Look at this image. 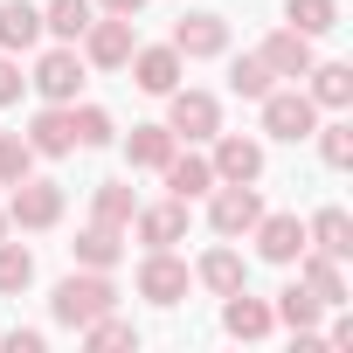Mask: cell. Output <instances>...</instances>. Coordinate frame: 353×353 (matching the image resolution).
I'll return each instance as SVG.
<instances>
[{"mask_svg":"<svg viewBox=\"0 0 353 353\" xmlns=\"http://www.w3.org/2000/svg\"><path fill=\"white\" fill-rule=\"evenodd\" d=\"M312 132H319V159H325V166H353V125H346V118L312 125Z\"/></svg>","mask_w":353,"mask_h":353,"instance_id":"obj_33","label":"cell"},{"mask_svg":"<svg viewBox=\"0 0 353 353\" xmlns=\"http://www.w3.org/2000/svg\"><path fill=\"white\" fill-rule=\"evenodd\" d=\"M28 145H35L42 159H63V152H77V125H70V104H42V111H35V125H28Z\"/></svg>","mask_w":353,"mask_h":353,"instance_id":"obj_17","label":"cell"},{"mask_svg":"<svg viewBox=\"0 0 353 353\" xmlns=\"http://www.w3.org/2000/svg\"><path fill=\"white\" fill-rule=\"evenodd\" d=\"M90 8H97V14H139L145 0H90Z\"/></svg>","mask_w":353,"mask_h":353,"instance_id":"obj_37","label":"cell"},{"mask_svg":"<svg viewBox=\"0 0 353 353\" xmlns=\"http://www.w3.org/2000/svg\"><path fill=\"white\" fill-rule=\"evenodd\" d=\"M70 125H77V145H111L118 139V125H111L104 104H70Z\"/></svg>","mask_w":353,"mask_h":353,"instance_id":"obj_31","label":"cell"},{"mask_svg":"<svg viewBox=\"0 0 353 353\" xmlns=\"http://www.w3.org/2000/svg\"><path fill=\"white\" fill-rule=\"evenodd\" d=\"M305 250L346 263V256H353V215H346V208H319V215L305 222Z\"/></svg>","mask_w":353,"mask_h":353,"instance_id":"obj_15","label":"cell"},{"mask_svg":"<svg viewBox=\"0 0 353 353\" xmlns=\"http://www.w3.org/2000/svg\"><path fill=\"white\" fill-rule=\"evenodd\" d=\"M0 236H8V208H0Z\"/></svg>","mask_w":353,"mask_h":353,"instance_id":"obj_38","label":"cell"},{"mask_svg":"<svg viewBox=\"0 0 353 353\" xmlns=\"http://www.w3.org/2000/svg\"><path fill=\"white\" fill-rule=\"evenodd\" d=\"M83 339H90V346H139V332H132L125 319H111V312H104V319H90V325H83Z\"/></svg>","mask_w":353,"mask_h":353,"instance_id":"obj_34","label":"cell"},{"mask_svg":"<svg viewBox=\"0 0 353 353\" xmlns=\"http://www.w3.org/2000/svg\"><path fill=\"white\" fill-rule=\"evenodd\" d=\"M28 284H35V250L0 236V291H8V298H21Z\"/></svg>","mask_w":353,"mask_h":353,"instance_id":"obj_29","label":"cell"},{"mask_svg":"<svg viewBox=\"0 0 353 353\" xmlns=\"http://www.w3.org/2000/svg\"><path fill=\"white\" fill-rule=\"evenodd\" d=\"M298 284H305L325 312H339V305H346V277H339V263H332V256H319V250H305V256H298Z\"/></svg>","mask_w":353,"mask_h":353,"instance_id":"obj_19","label":"cell"},{"mask_svg":"<svg viewBox=\"0 0 353 353\" xmlns=\"http://www.w3.org/2000/svg\"><path fill=\"white\" fill-rule=\"evenodd\" d=\"M194 284H208L215 298H229V291H243V284H250V263H243L236 250H208V256L194 263Z\"/></svg>","mask_w":353,"mask_h":353,"instance_id":"obj_22","label":"cell"},{"mask_svg":"<svg viewBox=\"0 0 353 353\" xmlns=\"http://www.w3.org/2000/svg\"><path fill=\"white\" fill-rule=\"evenodd\" d=\"M28 83L42 90V104H77V90H83V56H77V42H56V49L35 63Z\"/></svg>","mask_w":353,"mask_h":353,"instance_id":"obj_5","label":"cell"},{"mask_svg":"<svg viewBox=\"0 0 353 353\" xmlns=\"http://www.w3.org/2000/svg\"><path fill=\"white\" fill-rule=\"evenodd\" d=\"M173 145H181V139H173L166 125H132V139H125V159H132V166H145V173H159V166L173 159Z\"/></svg>","mask_w":353,"mask_h":353,"instance_id":"obj_24","label":"cell"},{"mask_svg":"<svg viewBox=\"0 0 353 353\" xmlns=\"http://www.w3.org/2000/svg\"><path fill=\"white\" fill-rule=\"evenodd\" d=\"M8 353H42V332H35V325H14V332H8Z\"/></svg>","mask_w":353,"mask_h":353,"instance_id":"obj_36","label":"cell"},{"mask_svg":"<svg viewBox=\"0 0 353 353\" xmlns=\"http://www.w3.org/2000/svg\"><path fill=\"white\" fill-rule=\"evenodd\" d=\"M173 49H181L188 63L229 56V21L222 14H181V21H173Z\"/></svg>","mask_w":353,"mask_h":353,"instance_id":"obj_10","label":"cell"},{"mask_svg":"<svg viewBox=\"0 0 353 353\" xmlns=\"http://www.w3.org/2000/svg\"><path fill=\"white\" fill-rule=\"evenodd\" d=\"M188 284H194V270L173 256V250H145V263H139V298L145 305H181Z\"/></svg>","mask_w":353,"mask_h":353,"instance_id":"obj_7","label":"cell"},{"mask_svg":"<svg viewBox=\"0 0 353 353\" xmlns=\"http://www.w3.org/2000/svg\"><path fill=\"white\" fill-rule=\"evenodd\" d=\"M270 83H277V77H270V63H263V56H236V63H229V90H236V97H250V104H256Z\"/></svg>","mask_w":353,"mask_h":353,"instance_id":"obj_30","label":"cell"},{"mask_svg":"<svg viewBox=\"0 0 353 353\" xmlns=\"http://www.w3.org/2000/svg\"><path fill=\"white\" fill-rule=\"evenodd\" d=\"M256 56L270 63V77H305V70L319 63V56H312V35H298V28H277Z\"/></svg>","mask_w":353,"mask_h":353,"instance_id":"obj_18","label":"cell"},{"mask_svg":"<svg viewBox=\"0 0 353 353\" xmlns=\"http://www.w3.org/2000/svg\"><path fill=\"white\" fill-rule=\"evenodd\" d=\"M284 21L298 35H332L339 28V0H284Z\"/></svg>","mask_w":353,"mask_h":353,"instance_id":"obj_28","label":"cell"},{"mask_svg":"<svg viewBox=\"0 0 353 353\" xmlns=\"http://www.w3.org/2000/svg\"><path fill=\"white\" fill-rule=\"evenodd\" d=\"M256 104H263V132H270V139H284V145L312 139V125H319V104H312L305 90H277V83H270Z\"/></svg>","mask_w":353,"mask_h":353,"instance_id":"obj_3","label":"cell"},{"mask_svg":"<svg viewBox=\"0 0 353 353\" xmlns=\"http://www.w3.org/2000/svg\"><path fill=\"white\" fill-rule=\"evenodd\" d=\"M305 77H312L305 97H312L319 111H346V104H353V70H346V63H312Z\"/></svg>","mask_w":353,"mask_h":353,"instance_id":"obj_21","label":"cell"},{"mask_svg":"<svg viewBox=\"0 0 353 353\" xmlns=\"http://www.w3.org/2000/svg\"><path fill=\"white\" fill-rule=\"evenodd\" d=\"M215 181H263V145L243 132H215Z\"/></svg>","mask_w":353,"mask_h":353,"instance_id":"obj_12","label":"cell"},{"mask_svg":"<svg viewBox=\"0 0 353 353\" xmlns=\"http://www.w3.org/2000/svg\"><path fill=\"white\" fill-rule=\"evenodd\" d=\"M118 305V284L104 277V270H70L63 284H56V298H49V312H56V325H90V319H104Z\"/></svg>","mask_w":353,"mask_h":353,"instance_id":"obj_1","label":"cell"},{"mask_svg":"<svg viewBox=\"0 0 353 353\" xmlns=\"http://www.w3.org/2000/svg\"><path fill=\"white\" fill-rule=\"evenodd\" d=\"M90 21H97L90 0H49V8H42V35H56V42H77Z\"/></svg>","mask_w":353,"mask_h":353,"instance_id":"obj_26","label":"cell"},{"mask_svg":"<svg viewBox=\"0 0 353 353\" xmlns=\"http://www.w3.org/2000/svg\"><path fill=\"white\" fill-rule=\"evenodd\" d=\"M90 208H97V222H111V229H132V215H139V194H132V181H97Z\"/></svg>","mask_w":353,"mask_h":353,"instance_id":"obj_27","label":"cell"},{"mask_svg":"<svg viewBox=\"0 0 353 353\" xmlns=\"http://www.w3.org/2000/svg\"><path fill=\"white\" fill-rule=\"evenodd\" d=\"M28 166H35V145H28V132H0V181H28Z\"/></svg>","mask_w":353,"mask_h":353,"instance_id":"obj_32","label":"cell"},{"mask_svg":"<svg viewBox=\"0 0 353 353\" xmlns=\"http://www.w3.org/2000/svg\"><path fill=\"white\" fill-rule=\"evenodd\" d=\"M70 250H77V263H83V270H111V263L125 256V236H118L111 222H90V229H83Z\"/></svg>","mask_w":353,"mask_h":353,"instance_id":"obj_25","label":"cell"},{"mask_svg":"<svg viewBox=\"0 0 353 353\" xmlns=\"http://www.w3.org/2000/svg\"><path fill=\"white\" fill-rule=\"evenodd\" d=\"M132 229H139V243H145V250H173V243L188 236V201H173V194H166V201L139 208V215H132Z\"/></svg>","mask_w":353,"mask_h":353,"instance_id":"obj_13","label":"cell"},{"mask_svg":"<svg viewBox=\"0 0 353 353\" xmlns=\"http://www.w3.org/2000/svg\"><path fill=\"white\" fill-rule=\"evenodd\" d=\"M250 236H256V256L263 263H298L305 256V222L298 215H256Z\"/></svg>","mask_w":353,"mask_h":353,"instance_id":"obj_11","label":"cell"},{"mask_svg":"<svg viewBox=\"0 0 353 353\" xmlns=\"http://www.w3.org/2000/svg\"><path fill=\"white\" fill-rule=\"evenodd\" d=\"M166 132L173 139H215L222 132V104L208 90H166Z\"/></svg>","mask_w":353,"mask_h":353,"instance_id":"obj_6","label":"cell"},{"mask_svg":"<svg viewBox=\"0 0 353 353\" xmlns=\"http://www.w3.org/2000/svg\"><path fill=\"white\" fill-rule=\"evenodd\" d=\"M21 90H28V77H21V63H14V56H0V104H14Z\"/></svg>","mask_w":353,"mask_h":353,"instance_id":"obj_35","label":"cell"},{"mask_svg":"<svg viewBox=\"0 0 353 353\" xmlns=\"http://www.w3.org/2000/svg\"><path fill=\"white\" fill-rule=\"evenodd\" d=\"M208 194H215V201H208V229H215V236H250V229H256V215H263L256 181H215Z\"/></svg>","mask_w":353,"mask_h":353,"instance_id":"obj_4","label":"cell"},{"mask_svg":"<svg viewBox=\"0 0 353 353\" xmlns=\"http://www.w3.org/2000/svg\"><path fill=\"white\" fill-rule=\"evenodd\" d=\"M42 42V8H28V0H0V49L21 56Z\"/></svg>","mask_w":353,"mask_h":353,"instance_id":"obj_20","label":"cell"},{"mask_svg":"<svg viewBox=\"0 0 353 353\" xmlns=\"http://www.w3.org/2000/svg\"><path fill=\"white\" fill-rule=\"evenodd\" d=\"M159 173H166V194H173V201H201V194L215 188V166H208L201 152H181V145H173V159H166Z\"/></svg>","mask_w":353,"mask_h":353,"instance_id":"obj_16","label":"cell"},{"mask_svg":"<svg viewBox=\"0 0 353 353\" xmlns=\"http://www.w3.org/2000/svg\"><path fill=\"white\" fill-rule=\"evenodd\" d=\"M270 312H277V325H291L298 339H312V332H319V312H325V305H319V298H312V291H305V284L291 277V284L277 291V305H270Z\"/></svg>","mask_w":353,"mask_h":353,"instance_id":"obj_23","label":"cell"},{"mask_svg":"<svg viewBox=\"0 0 353 353\" xmlns=\"http://www.w3.org/2000/svg\"><path fill=\"white\" fill-rule=\"evenodd\" d=\"M222 332H229V339H270V332H277V312H270L263 298H250V291H229V298H222Z\"/></svg>","mask_w":353,"mask_h":353,"instance_id":"obj_14","label":"cell"},{"mask_svg":"<svg viewBox=\"0 0 353 353\" xmlns=\"http://www.w3.org/2000/svg\"><path fill=\"white\" fill-rule=\"evenodd\" d=\"M125 70H132V83H139L145 97H166V90H181L188 56L173 49V42H166V49H132V63H125Z\"/></svg>","mask_w":353,"mask_h":353,"instance_id":"obj_9","label":"cell"},{"mask_svg":"<svg viewBox=\"0 0 353 353\" xmlns=\"http://www.w3.org/2000/svg\"><path fill=\"white\" fill-rule=\"evenodd\" d=\"M77 42H83V49H77L83 70H125L132 49H139V28H132V14H97Z\"/></svg>","mask_w":353,"mask_h":353,"instance_id":"obj_2","label":"cell"},{"mask_svg":"<svg viewBox=\"0 0 353 353\" xmlns=\"http://www.w3.org/2000/svg\"><path fill=\"white\" fill-rule=\"evenodd\" d=\"M8 222H21V229H56V222H63V188H56V181H14Z\"/></svg>","mask_w":353,"mask_h":353,"instance_id":"obj_8","label":"cell"}]
</instances>
